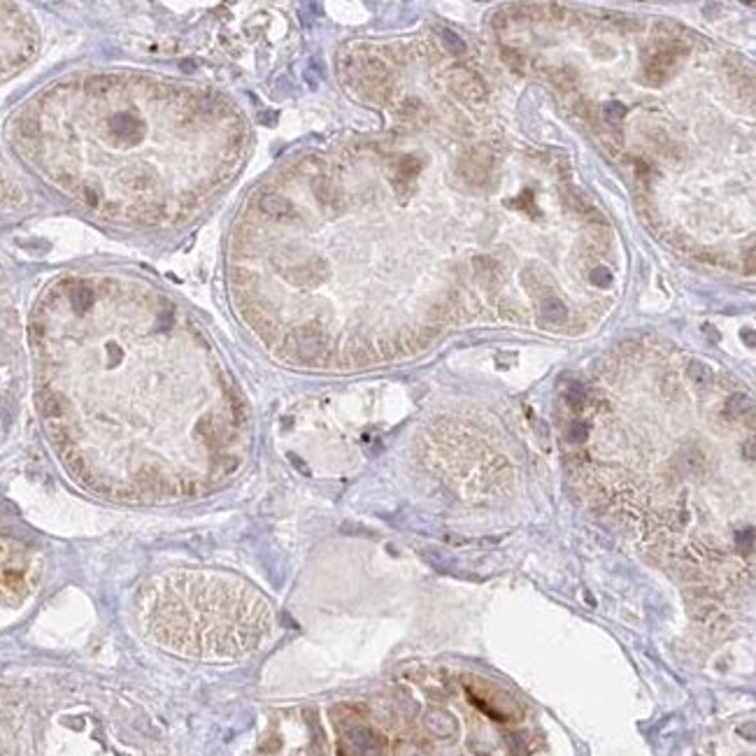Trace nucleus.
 Returning <instances> with one entry per match:
<instances>
[{"label":"nucleus","instance_id":"f257e3e1","mask_svg":"<svg viewBox=\"0 0 756 756\" xmlns=\"http://www.w3.org/2000/svg\"><path fill=\"white\" fill-rule=\"evenodd\" d=\"M468 696L477 707L484 709L489 717H494L498 721H512V719L519 717V707L514 705L512 698H507L505 694H501L498 689L470 684L468 687Z\"/></svg>","mask_w":756,"mask_h":756},{"label":"nucleus","instance_id":"0eeeda50","mask_svg":"<svg viewBox=\"0 0 756 756\" xmlns=\"http://www.w3.org/2000/svg\"><path fill=\"white\" fill-rule=\"evenodd\" d=\"M540 314H542V319L549 321V324H563L568 319L566 305H563L559 298H554V296H549L540 303Z\"/></svg>","mask_w":756,"mask_h":756},{"label":"nucleus","instance_id":"dca6fc26","mask_svg":"<svg viewBox=\"0 0 756 756\" xmlns=\"http://www.w3.org/2000/svg\"><path fill=\"white\" fill-rule=\"evenodd\" d=\"M503 58H505V61L510 63V65H514V68H521V63H523V58H521V54H516V51H512V49H503Z\"/></svg>","mask_w":756,"mask_h":756},{"label":"nucleus","instance_id":"9d476101","mask_svg":"<svg viewBox=\"0 0 756 756\" xmlns=\"http://www.w3.org/2000/svg\"><path fill=\"white\" fill-rule=\"evenodd\" d=\"M394 756H428V752L423 749L419 742L412 740H401L394 747Z\"/></svg>","mask_w":756,"mask_h":756},{"label":"nucleus","instance_id":"f8f14e48","mask_svg":"<svg viewBox=\"0 0 756 756\" xmlns=\"http://www.w3.org/2000/svg\"><path fill=\"white\" fill-rule=\"evenodd\" d=\"M442 44L452 51V54H463V51H466V42H463V37L456 35L454 31H442Z\"/></svg>","mask_w":756,"mask_h":756},{"label":"nucleus","instance_id":"ddd939ff","mask_svg":"<svg viewBox=\"0 0 756 756\" xmlns=\"http://www.w3.org/2000/svg\"><path fill=\"white\" fill-rule=\"evenodd\" d=\"M554 82L563 89H570L577 82V72L573 68H559V72H554Z\"/></svg>","mask_w":756,"mask_h":756},{"label":"nucleus","instance_id":"f3484780","mask_svg":"<svg viewBox=\"0 0 756 756\" xmlns=\"http://www.w3.org/2000/svg\"><path fill=\"white\" fill-rule=\"evenodd\" d=\"M516 205H519V208H523V210H528L533 217H538V210L533 208V198H530V194H523V198Z\"/></svg>","mask_w":756,"mask_h":756},{"label":"nucleus","instance_id":"2eb2a0df","mask_svg":"<svg viewBox=\"0 0 756 756\" xmlns=\"http://www.w3.org/2000/svg\"><path fill=\"white\" fill-rule=\"evenodd\" d=\"M591 284H596V287H600V289H607L610 284H612V275H610L605 268H596L591 273Z\"/></svg>","mask_w":756,"mask_h":756},{"label":"nucleus","instance_id":"4468645a","mask_svg":"<svg viewBox=\"0 0 756 756\" xmlns=\"http://www.w3.org/2000/svg\"><path fill=\"white\" fill-rule=\"evenodd\" d=\"M689 377H691L696 384H707L709 370H707V366H703V363L694 361V363H689Z\"/></svg>","mask_w":756,"mask_h":756},{"label":"nucleus","instance_id":"39448f33","mask_svg":"<svg viewBox=\"0 0 756 756\" xmlns=\"http://www.w3.org/2000/svg\"><path fill=\"white\" fill-rule=\"evenodd\" d=\"M449 84H452V89L468 103H482L484 98H487V86H484L482 79L468 68H456L449 72Z\"/></svg>","mask_w":756,"mask_h":756},{"label":"nucleus","instance_id":"1a4fd4ad","mask_svg":"<svg viewBox=\"0 0 756 756\" xmlns=\"http://www.w3.org/2000/svg\"><path fill=\"white\" fill-rule=\"evenodd\" d=\"M726 410L731 417H745L747 412H752V401H749L745 394H733L728 398Z\"/></svg>","mask_w":756,"mask_h":756},{"label":"nucleus","instance_id":"6e6552de","mask_svg":"<svg viewBox=\"0 0 756 756\" xmlns=\"http://www.w3.org/2000/svg\"><path fill=\"white\" fill-rule=\"evenodd\" d=\"M426 726L430 733L440 735V738H447V735L454 733V721L447 717L444 712H440V709H430V712L426 714Z\"/></svg>","mask_w":756,"mask_h":756},{"label":"nucleus","instance_id":"423d86ee","mask_svg":"<svg viewBox=\"0 0 756 756\" xmlns=\"http://www.w3.org/2000/svg\"><path fill=\"white\" fill-rule=\"evenodd\" d=\"M258 205H261V210L268 217H277V219H280V217H291V215H294V208H291V203L284 196H277V194L263 196L261 201H258Z\"/></svg>","mask_w":756,"mask_h":756},{"label":"nucleus","instance_id":"7ed1b4c3","mask_svg":"<svg viewBox=\"0 0 756 756\" xmlns=\"http://www.w3.org/2000/svg\"><path fill=\"white\" fill-rule=\"evenodd\" d=\"M494 161L484 149H470L459 163V177L470 187H484L492 180Z\"/></svg>","mask_w":756,"mask_h":756},{"label":"nucleus","instance_id":"a211bd4d","mask_svg":"<svg viewBox=\"0 0 756 756\" xmlns=\"http://www.w3.org/2000/svg\"><path fill=\"white\" fill-rule=\"evenodd\" d=\"M747 273H749V275L754 273V251H752V249L747 251Z\"/></svg>","mask_w":756,"mask_h":756},{"label":"nucleus","instance_id":"9b49d317","mask_svg":"<svg viewBox=\"0 0 756 756\" xmlns=\"http://www.w3.org/2000/svg\"><path fill=\"white\" fill-rule=\"evenodd\" d=\"M603 117H605L607 124H621L626 117V108L621 103H607L605 108H603Z\"/></svg>","mask_w":756,"mask_h":756},{"label":"nucleus","instance_id":"f03ea898","mask_svg":"<svg viewBox=\"0 0 756 756\" xmlns=\"http://www.w3.org/2000/svg\"><path fill=\"white\" fill-rule=\"evenodd\" d=\"M687 56V47L682 42H668L661 49H656L652 58L645 63V82L659 86L673 75L678 63Z\"/></svg>","mask_w":756,"mask_h":756},{"label":"nucleus","instance_id":"20e7f679","mask_svg":"<svg viewBox=\"0 0 756 756\" xmlns=\"http://www.w3.org/2000/svg\"><path fill=\"white\" fill-rule=\"evenodd\" d=\"M347 740L351 747V756H382L384 752V738L375 733L373 728L351 724L347 728Z\"/></svg>","mask_w":756,"mask_h":756}]
</instances>
